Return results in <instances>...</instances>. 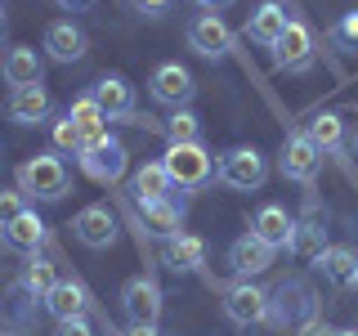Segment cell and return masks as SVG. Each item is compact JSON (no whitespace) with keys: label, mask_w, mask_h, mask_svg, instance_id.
I'll list each match as a JSON object with an SVG mask.
<instances>
[{"label":"cell","mask_w":358,"mask_h":336,"mask_svg":"<svg viewBox=\"0 0 358 336\" xmlns=\"http://www.w3.org/2000/svg\"><path fill=\"white\" fill-rule=\"evenodd\" d=\"M268 318H278L282 328H296V332H305L309 323H313V296H309V287L305 283H282L268 296Z\"/></svg>","instance_id":"277c9868"},{"label":"cell","mask_w":358,"mask_h":336,"mask_svg":"<svg viewBox=\"0 0 358 336\" xmlns=\"http://www.w3.org/2000/svg\"><path fill=\"white\" fill-rule=\"evenodd\" d=\"M251 233H255V238H264L268 246H273V251H282V246H291L296 220H291L282 206H273V202H268V206H260V211H255V220H251Z\"/></svg>","instance_id":"d6986e66"},{"label":"cell","mask_w":358,"mask_h":336,"mask_svg":"<svg viewBox=\"0 0 358 336\" xmlns=\"http://www.w3.org/2000/svg\"><path fill=\"white\" fill-rule=\"evenodd\" d=\"M287 22H291V9L282 5V0H264V5L246 18V36H251L255 45H268V50H273V41L287 31Z\"/></svg>","instance_id":"2e32d148"},{"label":"cell","mask_w":358,"mask_h":336,"mask_svg":"<svg viewBox=\"0 0 358 336\" xmlns=\"http://www.w3.org/2000/svg\"><path fill=\"white\" fill-rule=\"evenodd\" d=\"M143 211V229H152L157 238H175L179 233V220H184V202L166 197V202H152V206H139Z\"/></svg>","instance_id":"484cf974"},{"label":"cell","mask_w":358,"mask_h":336,"mask_svg":"<svg viewBox=\"0 0 358 336\" xmlns=\"http://www.w3.org/2000/svg\"><path fill=\"white\" fill-rule=\"evenodd\" d=\"M188 45L201 54V59H224L233 50V31L224 27L215 14H197L188 22Z\"/></svg>","instance_id":"4fadbf2b"},{"label":"cell","mask_w":358,"mask_h":336,"mask_svg":"<svg viewBox=\"0 0 358 336\" xmlns=\"http://www.w3.org/2000/svg\"><path fill=\"white\" fill-rule=\"evenodd\" d=\"M90 94L99 99V108L108 112V121H112V117H134V85L126 81V76H117V72L99 76Z\"/></svg>","instance_id":"e0dca14e"},{"label":"cell","mask_w":358,"mask_h":336,"mask_svg":"<svg viewBox=\"0 0 358 336\" xmlns=\"http://www.w3.org/2000/svg\"><path fill=\"white\" fill-rule=\"evenodd\" d=\"M268 175V162L260 148H229L220 157V179L229 188H238V193H251V188H260Z\"/></svg>","instance_id":"3957f363"},{"label":"cell","mask_w":358,"mask_h":336,"mask_svg":"<svg viewBox=\"0 0 358 336\" xmlns=\"http://www.w3.org/2000/svg\"><path fill=\"white\" fill-rule=\"evenodd\" d=\"M67 117H72V121H76V126H81L85 134H90V130H108V126H103V121H108V112L99 108V99H94V94H81V99H72Z\"/></svg>","instance_id":"f546056e"},{"label":"cell","mask_w":358,"mask_h":336,"mask_svg":"<svg viewBox=\"0 0 358 336\" xmlns=\"http://www.w3.org/2000/svg\"><path fill=\"white\" fill-rule=\"evenodd\" d=\"M126 144L112 139V134H103L99 144H90V148L81 153V171L94 179V184H117L121 175H126Z\"/></svg>","instance_id":"8992f818"},{"label":"cell","mask_w":358,"mask_h":336,"mask_svg":"<svg viewBox=\"0 0 358 336\" xmlns=\"http://www.w3.org/2000/svg\"><path fill=\"white\" fill-rule=\"evenodd\" d=\"M67 184H72V175H67L63 157H54V153H36L31 162L18 166V188H22V197L59 202V197L67 193Z\"/></svg>","instance_id":"6da1fadb"},{"label":"cell","mask_w":358,"mask_h":336,"mask_svg":"<svg viewBox=\"0 0 358 336\" xmlns=\"http://www.w3.org/2000/svg\"><path fill=\"white\" fill-rule=\"evenodd\" d=\"M162 260H166V269H175V274H193V269L206 265V242L193 238V233H175V238H166Z\"/></svg>","instance_id":"44dd1931"},{"label":"cell","mask_w":358,"mask_h":336,"mask_svg":"<svg viewBox=\"0 0 358 336\" xmlns=\"http://www.w3.org/2000/svg\"><path fill=\"white\" fill-rule=\"evenodd\" d=\"M296 260H305V265H318V255L327 251V229L322 224H313V220H305V224H296V233H291V246H287Z\"/></svg>","instance_id":"d4e9b609"},{"label":"cell","mask_w":358,"mask_h":336,"mask_svg":"<svg viewBox=\"0 0 358 336\" xmlns=\"http://www.w3.org/2000/svg\"><path fill=\"white\" fill-rule=\"evenodd\" d=\"M5 27H9V22H5V9H0V41H5Z\"/></svg>","instance_id":"f35d334b"},{"label":"cell","mask_w":358,"mask_h":336,"mask_svg":"<svg viewBox=\"0 0 358 336\" xmlns=\"http://www.w3.org/2000/svg\"><path fill=\"white\" fill-rule=\"evenodd\" d=\"M166 139H171V144H201V121L188 108L171 112V121H166Z\"/></svg>","instance_id":"4dcf8cb0"},{"label":"cell","mask_w":358,"mask_h":336,"mask_svg":"<svg viewBox=\"0 0 358 336\" xmlns=\"http://www.w3.org/2000/svg\"><path fill=\"white\" fill-rule=\"evenodd\" d=\"M54 148H59V153H72V157H81V153L90 148V134L76 126L67 112H63L59 121H54Z\"/></svg>","instance_id":"f1b7e54d"},{"label":"cell","mask_w":358,"mask_h":336,"mask_svg":"<svg viewBox=\"0 0 358 336\" xmlns=\"http://www.w3.org/2000/svg\"><path fill=\"white\" fill-rule=\"evenodd\" d=\"M22 211H27V206H22V188H0V229L14 224Z\"/></svg>","instance_id":"d6a6232c"},{"label":"cell","mask_w":358,"mask_h":336,"mask_svg":"<svg viewBox=\"0 0 358 336\" xmlns=\"http://www.w3.org/2000/svg\"><path fill=\"white\" fill-rule=\"evenodd\" d=\"M273 246H268L264 238H255V233H242L238 242L229 246V269L238 274V283H251L255 274H264L268 265H273Z\"/></svg>","instance_id":"7c38bea8"},{"label":"cell","mask_w":358,"mask_h":336,"mask_svg":"<svg viewBox=\"0 0 358 336\" xmlns=\"http://www.w3.org/2000/svg\"><path fill=\"white\" fill-rule=\"evenodd\" d=\"M331 41L341 45V50H358V9H354V14H345L331 27Z\"/></svg>","instance_id":"1f68e13d"},{"label":"cell","mask_w":358,"mask_h":336,"mask_svg":"<svg viewBox=\"0 0 358 336\" xmlns=\"http://www.w3.org/2000/svg\"><path fill=\"white\" fill-rule=\"evenodd\" d=\"M76 229V242L90 246V251H108L112 242H117V216L103 206V202H94V206H85L81 216L72 220Z\"/></svg>","instance_id":"30bf717a"},{"label":"cell","mask_w":358,"mask_h":336,"mask_svg":"<svg viewBox=\"0 0 358 336\" xmlns=\"http://www.w3.org/2000/svg\"><path fill=\"white\" fill-rule=\"evenodd\" d=\"M313 50H318L313 31L300 18H291L287 31L273 41V67H278V72H305V67L313 63Z\"/></svg>","instance_id":"5b68a950"},{"label":"cell","mask_w":358,"mask_h":336,"mask_svg":"<svg viewBox=\"0 0 358 336\" xmlns=\"http://www.w3.org/2000/svg\"><path fill=\"white\" fill-rule=\"evenodd\" d=\"M121 336H157V323H130Z\"/></svg>","instance_id":"d590c367"},{"label":"cell","mask_w":358,"mask_h":336,"mask_svg":"<svg viewBox=\"0 0 358 336\" xmlns=\"http://www.w3.org/2000/svg\"><path fill=\"white\" fill-rule=\"evenodd\" d=\"M148 94L157 99V104H166V108H188V99L197 94V81H193V72H188L184 63H162L152 72V81H148Z\"/></svg>","instance_id":"52a82bcc"},{"label":"cell","mask_w":358,"mask_h":336,"mask_svg":"<svg viewBox=\"0 0 358 336\" xmlns=\"http://www.w3.org/2000/svg\"><path fill=\"white\" fill-rule=\"evenodd\" d=\"M134 5H139L143 14H152V18H157V14H166V9H171L175 0H134Z\"/></svg>","instance_id":"e575fe53"},{"label":"cell","mask_w":358,"mask_h":336,"mask_svg":"<svg viewBox=\"0 0 358 336\" xmlns=\"http://www.w3.org/2000/svg\"><path fill=\"white\" fill-rule=\"evenodd\" d=\"M45 54H50L54 63H76L85 54V31L76 27L72 18L50 22V31H45Z\"/></svg>","instance_id":"ac0fdd59"},{"label":"cell","mask_w":358,"mask_h":336,"mask_svg":"<svg viewBox=\"0 0 358 336\" xmlns=\"http://www.w3.org/2000/svg\"><path fill=\"white\" fill-rule=\"evenodd\" d=\"M201 9H206V14H215V9H224V5H233V0H197Z\"/></svg>","instance_id":"8d00e7d4"},{"label":"cell","mask_w":358,"mask_h":336,"mask_svg":"<svg viewBox=\"0 0 358 336\" xmlns=\"http://www.w3.org/2000/svg\"><path fill=\"white\" fill-rule=\"evenodd\" d=\"M318 166H322V153L313 148V139H309V134H305V130L287 134L282 157H278V171H282V179H296V184H313Z\"/></svg>","instance_id":"ba28073f"},{"label":"cell","mask_w":358,"mask_h":336,"mask_svg":"<svg viewBox=\"0 0 358 336\" xmlns=\"http://www.w3.org/2000/svg\"><path fill=\"white\" fill-rule=\"evenodd\" d=\"M41 72H45V63H41V54L31 50V45H14V50L0 59V76H5V85H14V90L41 85Z\"/></svg>","instance_id":"9a60e30c"},{"label":"cell","mask_w":358,"mask_h":336,"mask_svg":"<svg viewBox=\"0 0 358 336\" xmlns=\"http://www.w3.org/2000/svg\"><path fill=\"white\" fill-rule=\"evenodd\" d=\"M63 9H85V5H94V0H59Z\"/></svg>","instance_id":"74e56055"},{"label":"cell","mask_w":358,"mask_h":336,"mask_svg":"<svg viewBox=\"0 0 358 336\" xmlns=\"http://www.w3.org/2000/svg\"><path fill=\"white\" fill-rule=\"evenodd\" d=\"M54 336H94V328H90V318H67L54 328Z\"/></svg>","instance_id":"836d02e7"},{"label":"cell","mask_w":358,"mask_h":336,"mask_svg":"<svg viewBox=\"0 0 358 336\" xmlns=\"http://www.w3.org/2000/svg\"><path fill=\"white\" fill-rule=\"evenodd\" d=\"M9 121H18V126H41V121H50L54 112V99L45 85H27V90H14L9 94Z\"/></svg>","instance_id":"5bb4252c"},{"label":"cell","mask_w":358,"mask_h":336,"mask_svg":"<svg viewBox=\"0 0 358 336\" xmlns=\"http://www.w3.org/2000/svg\"><path fill=\"white\" fill-rule=\"evenodd\" d=\"M45 309L54 314V323H67V318H85V309H90V296H85V287L76 283V278H59V287L45 296Z\"/></svg>","instance_id":"ffe728a7"},{"label":"cell","mask_w":358,"mask_h":336,"mask_svg":"<svg viewBox=\"0 0 358 336\" xmlns=\"http://www.w3.org/2000/svg\"><path fill=\"white\" fill-rule=\"evenodd\" d=\"M175 193V179L166 175L162 162H143L139 171H134V202L139 206H152V202H166Z\"/></svg>","instance_id":"7402d4cb"},{"label":"cell","mask_w":358,"mask_h":336,"mask_svg":"<svg viewBox=\"0 0 358 336\" xmlns=\"http://www.w3.org/2000/svg\"><path fill=\"white\" fill-rule=\"evenodd\" d=\"M121 305H126L130 323H157L162 318V287L152 283L148 274H134L121 287Z\"/></svg>","instance_id":"8fae6325"},{"label":"cell","mask_w":358,"mask_h":336,"mask_svg":"<svg viewBox=\"0 0 358 336\" xmlns=\"http://www.w3.org/2000/svg\"><path fill=\"white\" fill-rule=\"evenodd\" d=\"M224 314H229L238 328H251V323L268 318V291L255 283H233L224 291Z\"/></svg>","instance_id":"9c48e42d"},{"label":"cell","mask_w":358,"mask_h":336,"mask_svg":"<svg viewBox=\"0 0 358 336\" xmlns=\"http://www.w3.org/2000/svg\"><path fill=\"white\" fill-rule=\"evenodd\" d=\"M162 166L179 188H206L210 179H215V162H210V153L201 148V144H171L166 157H162Z\"/></svg>","instance_id":"7a4b0ae2"},{"label":"cell","mask_w":358,"mask_h":336,"mask_svg":"<svg viewBox=\"0 0 358 336\" xmlns=\"http://www.w3.org/2000/svg\"><path fill=\"white\" fill-rule=\"evenodd\" d=\"M22 287L31 291V296H50L54 287H59V274H54V265L45 260V255H31V265H27V274H22Z\"/></svg>","instance_id":"83f0119b"},{"label":"cell","mask_w":358,"mask_h":336,"mask_svg":"<svg viewBox=\"0 0 358 336\" xmlns=\"http://www.w3.org/2000/svg\"><path fill=\"white\" fill-rule=\"evenodd\" d=\"M0 238H5V246H14V251H31V255H36L41 242H45V220L36 216V211H22L14 224L0 229Z\"/></svg>","instance_id":"cb8c5ba5"},{"label":"cell","mask_w":358,"mask_h":336,"mask_svg":"<svg viewBox=\"0 0 358 336\" xmlns=\"http://www.w3.org/2000/svg\"><path fill=\"white\" fill-rule=\"evenodd\" d=\"M318 269L331 287H354L358 283V251L354 246H327L318 255Z\"/></svg>","instance_id":"603a6c76"},{"label":"cell","mask_w":358,"mask_h":336,"mask_svg":"<svg viewBox=\"0 0 358 336\" xmlns=\"http://www.w3.org/2000/svg\"><path fill=\"white\" fill-rule=\"evenodd\" d=\"M305 134L313 139V148H318V153H336L345 144V121L336 117V112H318V117L305 126Z\"/></svg>","instance_id":"4316f807"},{"label":"cell","mask_w":358,"mask_h":336,"mask_svg":"<svg viewBox=\"0 0 358 336\" xmlns=\"http://www.w3.org/2000/svg\"><path fill=\"white\" fill-rule=\"evenodd\" d=\"M0 9H5V0H0Z\"/></svg>","instance_id":"60d3db41"},{"label":"cell","mask_w":358,"mask_h":336,"mask_svg":"<svg viewBox=\"0 0 358 336\" xmlns=\"http://www.w3.org/2000/svg\"><path fill=\"white\" fill-rule=\"evenodd\" d=\"M336 336H358V328H350V332H336Z\"/></svg>","instance_id":"ab89813d"}]
</instances>
